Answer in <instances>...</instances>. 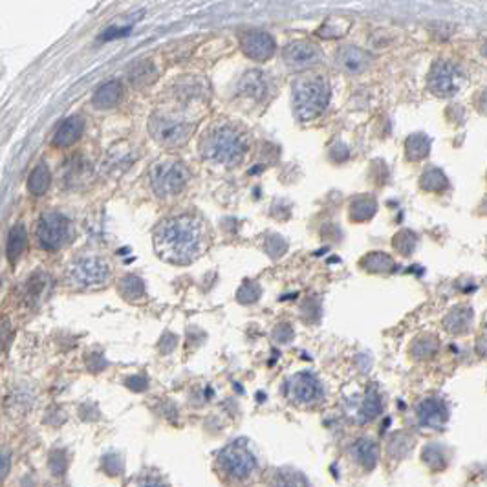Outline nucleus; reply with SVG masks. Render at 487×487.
Listing matches in <instances>:
<instances>
[{
    "label": "nucleus",
    "mask_w": 487,
    "mask_h": 487,
    "mask_svg": "<svg viewBox=\"0 0 487 487\" xmlns=\"http://www.w3.org/2000/svg\"><path fill=\"white\" fill-rule=\"evenodd\" d=\"M139 487H163V486H160L158 482H145V483H141Z\"/></svg>",
    "instance_id": "38"
},
{
    "label": "nucleus",
    "mask_w": 487,
    "mask_h": 487,
    "mask_svg": "<svg viewBox=\"0 0 487 487\" xmlns=\"http://www.w3.org/2000/svg\"><path fill=\"white\" fill-rule=\"evenodd\" d=\"M275 339L277 341H280V343H286V341H290V339L293 337V330L290 328L288 325H280V326H277L275 328Z\"/></svg>",
    "instance_id": "35"
},
{
    "label": "nucleus",
    "mask_w": 487,
    "mask_h": 487,
    "mask_svg": "<svg viewBox=\"0 0 487 487\" xmlns=\"http://www.w3.org/2000/svg\"><path fill=\"white\" fill-rule=\"evenodd\" d=\"M154 75H156V70H154V66L150 65V60H141V63L134 65V68L129 72L130 81H132L136 86H145V84H149L150 81L154 79Z\"/></svg>",
    "instance_id": "28"
},
{
    "label": "nucleus",
    "mask_w": 487,
    "mask_h": 487,
    "mask_svg": "<svg viewBox=\"0 0 487 487\" xmlns=\"http://www.w3.org/2000/svg\"><path fill=\"white\" fill-rule=\"evenodd\" d=\"M26 246H28V231H26L22 223H17V226H13L10 229L8 247H6V253H8V259H10L11 264H15L20 259Z\"/></svg>",
    "instance_id": "18"
},
{
    "label": "nucleus",
    "mask_w": 487,
    "mask_h": 487,
    "mask_svg": "<svg viewBox=\"0 0 487 487\" xmlns=\"http://www.w3.org/2000/svg\"><path fill=\"white\" fill-rule=\"evenodd\" d=\"M438 350V339L432 335H423L413 344V356L417 359L431 358L432 353H436Z\"/></svg>",
    "instance_id": "30"
},
{
    "label": "nucleus",
    "mask_w": 487,
    "mask_h": 487,
    "mask_svg": "<svg viewBox=\"0 0 487 487\" xmlns=\"http://www.w3.org/2000/svg\"><path fill=\"white\" fill-rule=\"evenodd\" d=\"M288 394L295 403L306 405L320 396V385L310 372H299L288 381Z\"/></svg>",
    "instance_id": "12"
},
{
    "label": "nucleus",
    "mask_w": 487,
    "mask_h": 487,
    "mask_svg": "<svg viewBox=\"0 0 487 487\" xmlns=\"http://www.w3.org/2000/svg\"><path fill=\"white\" fill-rule=\"evenodd\" d=\"M238 89L244 96H249V98H262L266 92V77L260 74L259 70H253L249 74H246L242 77V81L238 83Z\"/></svg>",
    "instance_id": "22"
},
{
    "label": "nucleus",
    "mask_w": 487,
    "mask_h": 487,
    "mask_svg": "<svg viewBox=\"0 0 487 487\" xmlns=\"http://www.w3.org/2000/svg\"><path fill=\"white\" fill-rule=\"evenodd\" d=\"M420 186L425 190H434V193H438V190H446L447 187H449V181H447L446 174H443L440 169L431 167L423 172L422 180H420Z\"/></svg>",
    "instance_id": "27"
},
{
    "label": "nucleus",
    "mask_w": 487,
    "mask_h": 487,
    "mask_svg": "<svg viewBox=\"0 0 487 487\" xmlns=\"http://www.w3.org/2000/svg\"><path fill=\"white\" fill-rule=\"evenodd\" d=\"M377 211V204L376 200L370 198V196H359L352 202L350 205V216L356 222H365V220H370Z\"/></svg>",
    "instance_id": "23"
},
{
    "label": "nucleus",
    "mask_w": 487,
    "mask_h": 487,
    "mask_svg": "<svg viewBox=\"0 0 487 487\" xmlns=\"http://www.w3.org/2000/svg\"><path fill=\"white\" fill-rule=\"evenodd\" d=\"M323 59V51L317 44L308 41H293L284 48V60L293 70L316 66Z\"/></svg>",
    "instance_id": "10"
},
{
    "label": "nucleus",
    "mask_w": 487,
    "mask_h": 487,
    "mask_svg": "<svg viewBox=\"0 0 487 487\" xmlns=\"http://www.w3.org/2000/svg\"><path fill=\"white\" fill-rule=\"evenodd\" d=\"M405 152H407V158L410 162H422L429 156L431 152V139L427 138L422 132L413 134L407 139V145H405Z\"/></svg>",
    "instance_id": "20"
},
{
    "label": "nucleus",
    "mask_w": 487,
    "mask_h": 487,
    "mask_svg": "<svg viewBox=\"0 0 487 487\" xmlns=\"http://www.w3.org/2000/svg\"><path fill=\"white\" fill-rule=\"evenodd\" d=\"M205 247L202 222L187 214L163 220L154 231V249L169 264H190Z\"/></svg>",
    "instance_id": "1"
},
{
    "label": "nucleus",
    "mask_w": 487,
    "mask_h": 487,
    "mask_svg": "<svg viewBox=\"0 0 487 487\" xmlns=\"http://www.w3.org/2000/svg\"><path fill=\"white\" fill-rule=\"evenodd\" d=\"M478 110L482 112V114H487V89L482 90V93L478 96Z\"/></svg>",
    "instance_id": "37"
},
{
    "label": "nucleus",
    "mask_w": 487,
    "mask_h": 487,
    "mask_svg": "<svg viewBox=\"0 0 487 487\" xmlns=\"http://www.w3.org/2000/svg\"><path fill=\"white\" fill-rule=\"evenodd\" d=\"M460 75L458 68L449 60H438L431 68V74L427 77V86L438 98H450L455 96L460 89Z\"/></svg>",
    "instance_id": "9"
},
{
    "label": "nucleus",
    "mask_w": 487,
    "mask_h": 487,
    "mask_svg": "<svg viewBox=\"0 0 487 487\" xmlns=\"http://www.w3.org/2000/svg\"><path fill=\"white\" fill-rule=\"evenodd\" d=\"M35 237H37L39 246L42 249H59L70 238L68 219L60 213L42 214L37 222V228H35Z\"/></svg>",
    "instance_id": "8"
},
{
    "label": "nucleus",
    "mask_w": 487,
    "mask_h": 487,
    "mask_svg": "<svg viewBox=\"0 0 487 487\" xmlns=\"http://www.w3.org/2000/svg\"><path fill=\"white\" fill-rule=\"evenodd\" d=\"M259 297H260V288H259V284L255 283H246L237 293V299L242 302V304H253V302L259 301Z\"/></svg>",
    "instance_id": "32"
},
{
    "label": "nucleus",
    "mask_w": 487,
    "mask_h": 487,
    "mask_svg": "<svg viewBox=\"0 0 487 487\" xmlns=\"http://www.w3.org/2000/svg\"><path fill=\"white\" fill-rule=\"evenodd\" d=\"M447 417H449V410L441 399L429 398L417 405V420L425 427L440 429L447 422Z\"/></svg>",
    "instance_id": "14"
},
{
    "label": "nucleus",
    "mask_w": 487,
    "mask_h": 487,
    "mask_svg": "<svg viewBox=\"0 0 487 487\" xmlns=\"http://www.w3.org/2000/svg\"><path fill=\"white\" fill-rule=\"evenodd\" d=\"M392 244L401 255L408 257L416 247V235L413 231H399L394 237V240H392Z\"/></svg>",
    "instance_id": "31"
},
{
    "label": "nucleus",
    "mask_w": 487,
    "mask_h": 487,
    "mask_svg": "<svg viewBox=\"0 0 487 487\" xmlns=\"http://www.w3.org/2000/svg\"><path fill=\"white\" fill-rule=\"evenodd\" d=\"M335 63L346 74L358 75L370 66V56L358 46H341L335 53Z\"/></svg>",
    "instance_id": "13"
},
{
    "label": "nucleus",
    "mask_w": 487,
    "mask_h": 487,
    "mask_svg": "<svg viewBox=\"0 0 487 487\" xmlns=\"http://www.w3.org/2000/svg\"><path fill=\"white\" fill-rule=\"evenodd\" d=\"M242 50L247 57L255 60H268L275 56L277 50V42L269 35L268 32L262 30H249L244 33L242 37Z\"/></svg>",
    "instance_id": "11"
},
{
    "label": "nucleus",
    "mask_w": 487,
    "mask_h": 487,
    "mask_svg": "<svg viewBox=\"0 0 487 487\" xmlns=\"http://www.w3.org/2000/svg\"><path fill=\"white\" fill-rule=\"evenodd\" d=\"M273 247H278V251H286V242L283 240V238L278 237V235H271V237L266 240V251H268L269 255L273 253Z\"/></svg>",
    "instance_id": "34"
},
{
    "label": "nucleus",
    "mask_w": 487,
    "mask_h": 487,
    "mask_svg": "<svg viewBox=\"0 0 487 487\" xmlns=\"http://www.w3.org/2000/svg\"><path fill=\"white\" fill-rule=\"evenodd\" d=\"M70 283L77 288H96L110 277L107 260L98 255H84L75 260L70 268Z\"/></svg>",
    "instance_id": "7"
},
{
    "label": "nucleus",
    "mask_w": 487,
    "mask_h": 487,
    "mask_svg": "<svg viewBox=\"0 0 487 487\" xmlns=\"http://www.w3.org/2000/svg\"><path fill=\"white\" fill-rule=\"evenodd\" d=\"M189 169L178 160H162L150 167L149 178L154 195L160 198L180 195L189 183Z\"/></svg>",
    "instance_id": "5"
},
{
    "label": "nucleus",
    "mask_w": 487,
    "mask_h": 487,
    "mask_svg": "<svg viewBox=\"0 0 487 487\" xmlns=\"http://www.w3.org/2000/svg\"><path fill=\"white\" fill-rule=\"evenodd\" d=\"M381 413V398L376 392H368L359 407V422H372Z\"/></svg>",
    "instance_id": "29"
},
{
    "label": "nucleus",
    "mask_w": 487,
    "mask_h": 487,
    "mask_svg": "<svg viewBox=\"0 0 487 487\" xmlns=\"http://www.w3.org/2000/svg\"><path fill=\"white\" fill-rule=\"evenodd\" d=\"M293 110L301 121H311L326 110L330 83L323 75H304L293 83Z\"/></svg>",
    "instance_id": "3"
},
{
    "label": "nucleus",
    "mask_w": 487,
    "mask_h": 487,
    "mask_svg": "<svg viewBox=\"0 0 487 487\" xmlns=\"http://www.w3.org/2000/svg\"><path fill=\"white\" fill-rule=\"evenodd\" d=\"M363 268L372 273H389L394 269V260L385 253H370L363 259Z\"/></svg>",
    "instance_id": "26"
},
{
    "label": "nucleus",
    "mask_w": 487,
    "mask_h": 487,
    "mask_svg": "<svg viewBox=\"0 0 487 487\" xmlns=\"http://www.w3.org/2000/svg\"><path fill=\"white\" fill-rule=\"evenodd\" d=\"M268 483L269 487H308L306 478L295 469H275Z\"/></svg>",
    "instance_id": "19"
},
{
    "label": "nucleus",
    "mask_w": 487,
    "mask_h": 487,
    "mask_svg": "<svg viewBox=\"0 0 487 487\" xmlns=\"http://www.w3.org/2000/svg\"><path fill=\"white\" fill-rule=\"evenodd\" d=\"M121 98H123V86H121L119 81H108L93 92L92 103L96 108L108 110V108L116 107Z\"/></svg>",
    "instance_id": "17"
},
{
    "label": "nucleus",
    "mask_w": 487,
    "mask_h": 487,
    "mask_svg": "<svg viewBox=\"0 0 487 487\" xmlns=\"http://www.w3.org/2000/svg\"><path fill=\"white\" fill-rule=\"evenodd\" d=\"M219 473L223 480L231 483L247 482L257 471V458L244 441H235L231 446L223 447L216 458Z\"/></svg>",
    "instance_id": "4"
},
{
    "label": "nucleus",
    "mask_w": 487,
    "mask_h": 487,
    "mask_svg": "<svg viewBox=\"0 0 487 487\" xmlns=\"http://www.w3.org/2000/svg\"><path fill=\"white\" fill-rule=\"evenodd\" d=\"M174 346H176V335L165 334V337H163L162 343H160V348H162L163 352H171Z\"/></svg>",
    "instance_id": "36"
},
{
    "label": "nucleus",
    "mask_w": 487,
    "mask_h": 487,
    "mask_svg": "<svg viewBox=\"0 0 487 487\" xmlns=\"http://www.w3.org/2000/svg\"><path fill=\"white\" fill-rule=\"evenodd\" d=\"M423 460H425V464H427L429 467H434V460H438V465H440V469L446 467V458H443V453H441L440 447H436V446H431L423 450Z\"/></svg>",
    "instance_id": "33"
},
{
    "label": "nucleus",
    "mask_w": 487,
    "mask_h": 487,
    "mask_svg": "<svg viewBox=\"0 0 487 487\" xmlns=\"http://www.w3.org/2000/svg\"><path fill=\"white\" fill-rule=\"evenodd\" d=\"M482 53H483V56H486V57H487V44H486V46H483V48H482Z\"/></svg>",
    "instance_id": "39"
},
{
    "label": "nucleus",
    "mask_w": 487,
    "mask_h": 487,
    "mask_svg": "<svg viewBox=\"0 0 487 487\" xmlns=\"http://www.w3.org/2000/svg\"><path fill=\"white\" fill-rule=\"evenodd\" d=\"M200 149L209 162L223 167H235L246 156L247 138L235 126L220 125L207 130V134L202 138Z\"/></svg>",
    "instance_id": "2"
},
{
    "label": "nucleus",
    "mask_w": 487,
    "mask_h": 487,
    "mask_svg": "<svg viewBox=\"0 0 487 487\" xmlns=\"http://www.w3.org/2000/svg\"><path fill=\"white\" fill-rule=\"evenodd\" d=\"M84 121L81 116H70L66 117L57 129L56 136H53V145L56 147H70L74 145L77 139L83 136Z\"/></svg>",
    "instance_id": "15"
},
{
    "label": "nucleus",
    "mask_w": 487,
    "mask_h": 487,
    "mask_svg": "<svg viewBox=\"0 0 487 487\" xmlns=\"http://www.w3.org/2000/svg\"><path fill=\"white\" fill-rule=\"evenodd\" d=\"M350 453H352V458L367 471L376 467L377 458H379L376 441H372L370 438H359L358 441H353V446L350 447Z\"/></svg>",
    "instance_id": "16"
},
{
    "label": "nucleus",
    "mask_w": 487,
    "mask_h": 487,
    "mask_svg": "<svg viewBox=\"0 0 487 487\" xmlns=\"http://www.w3.org/2000/svg\"><path fill=\"white\" fill-rule=\"evenodd\" d=\"M471 319H473V311L469 310V308H455V310L450 311L449 316L446 317V328L449 330V332H453V334H462V332L467 330Z\"/></svg>",
    "instance_id": "24"
},
{
    "label": "nucleus",
    "mask_w": 487,
    "mask_h": 487,
    "mask_svg": "<svg viewBox=\"0 0 487 487\" xmlns=\"http://www.w3.org/2000/svg\"><path fill=\"white\" fill-rule=\"evenodd\" d=\"M51 183V172L44 162H41L37 167L33 169L32 174L28 178V190L35 196H42L50 189Z\"/></svg>",
    "instance_id": "21"
},
{
    "label": "nucleus",
    "mask_w": 487,
    "mask_h": 487,
    "mask_svg": "<svg viewBox=\"0 0 487 487\" xmlns=\"http://www.w3.org/2000/svg\"><path fill=\"white\" fill-rule=\"evenodd\" d=\"M195 125L172 114H154L149 121V130L160 145L163 147H181L193 136Z\"/></svg>",
    "instance_id": "6"
},
{
    "label": "nucleus",
    "mask_w": 487,
    "mask_h": 487,
    "mask_svg": "<svg viewBox=\"0 0 487 487\" xmlns=\"http://www.w3.org/2000/svg\"><path fill=\"white\" fill-rule=\"evenodd\" d=\"M119 293L126 301H136V299L143 297L145 295V284L143 280L136 275H125L119 280Z\"/></svg>",
    "instance_id": "25"
}]
</instances>
